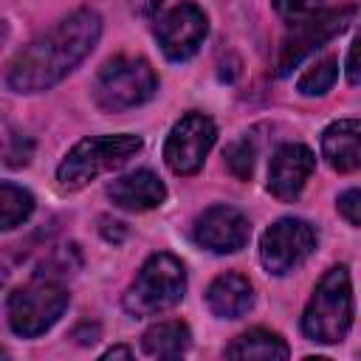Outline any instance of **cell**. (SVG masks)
I'll list each match as a JSON object with an SVG mask.
<instances>
[{"label": "cell", "mask_w": 361, "mask_h": 361, "mask_svg": "<svg viewBox=\"0 0 361 361\" xmlns=\"http://www.w3.org/2000/svg\"><path fill=\"white\" fill-rule=\"evenodd\" d=\"M99 37L102 17L93 8H76L14 54L6 71V85L14 93L51 90L96 48Z\"/></svg>", "instance_id": "1"}, {"label": "cell", "mask_w": 361, "mask_h": 361, "mask_svg": "<svg viewBox=\"0 0 361 361\" xmlns=\"http://www.w3.org/2000/svg\"><path fill=\"white\" fill-rule=\"evenodd\" d=\"M355 299H353V279L344 265L330 268L302 313V333L316 344H338L353 327Z\"/></svg>", "instance_id": "2"}, {"label": "cell", "mask_w": 361, "mask_h": 361, "mask_svg": "<svg viewBox=\"0 0 361 361\" xmlns=\"http://www.w3.org/2000/svg\"><path fill=\"white\" fill-rule=\"evenodd\" d=\"M144 141L133 133L116 135H90L82 138L56 166V180L62 189H82L104 172L124 166L133 155H138Z\"/></svg>", "instance_id": "3"}, {"label": "cell", "mask_w": 361, "mask_h": 361, "mask_svg": "<svg viewBox=\"0 0 361 361\" xmlns=\"http://www.w3.org/2000/svg\"><path fill=\"white\" fill-rule=\"evenodd\" d=\"M186 293L183 262L166 251L149 254L133 285L127 288L121 305L130 316H155L175 307Z\"/></svg>", "instance_id": "4"}, {"label": "cell", "mask_w": 361, "mask_h": 361, "mask_svg": "<svg viewBox=\"0 0 361 361\" xmlns=\"http://www.w3.org/2000/svg\"><path fill=\"white\" fill-rule=\"evenodd\" d=\"M158 90V76L144 56L107 59L93 82V99L104 113H124L149 102Z\"/></svg>", "instance_id": "5"}, {"label": "cell", "mask_w": 361, "mask_h": 361, "mask_svg": "<svg viewBox=\"0 0 361 361\" xmlns=\"http://www.w3.org/2000/svg\"><path fill=\"white\" fill-rule=\"evenodd\" d=\"M71 293L51 279H34L8 296V324L23 338H37L51 330L65 313Z\"/></svg>", "instance_id": "6"}, {"label": "cell", "mask_w": 361, "mask_h": 361, "mask_svg": "<svg viewBox=\"0 0 361 361\" xmlns=\"http://www.w3.org/2000/svg\"><path fill=\"white\" fill-rule=\"evenodd\" d=\"M355 20V6L330 8V11H313L310 17L290 23V34L282 39L279 56H276V73L288 76L305 56L327 45L333 37H338L350 23Z\"/></svg>", "instance_id": "7"}, {"label": "cell", "mask_w": 361, "mask_h": 361, "mask_svg": "<svg viewBox=\"0 0 361 361\" xmlns=\"http://www.w3.org/2000/svg\"><path fill=\"white\" fill-rule=\"evenodd\" d=\"M316 243H319V234L307 220L282 217L274 226H268L259 240L262 268L274 276H285L296 271L316 251Z\"/></svg>", "instance_id": "8"}, {"label": "cell", "mask_w": 361, "mask_h": 361, "mask_svg": "<svg viewBox=\"0 0 361 361\" xmlns=\"http://www.w3.org/2000/svg\"><path fill=\"white\" fill-rule=\"evenodd\" d=\"M214 138H217V127L206 113L192 110V113L180 116L172 124V130H169V135L164 141L166 166L175 175H183V178L195 175L203 166L209 149L214 147Z\"/></svg>", "instance_id": "9"}, {"label": "cell", "mask_w": 361, "mask_h": 361, "mask_svg": "<svg viewBox=\"0 0 361 361\" xmlns=\"http://www.w3.org/2000/svg\"><path fill=\"white\" fill-rule=\"evenodd\" d=\"M152 31L166 59L186 62L200 51L209 34V17L197 3H178L155 20Z\"/></svg>", "instance_id": "10"}, {"label": "cell", "mask_w": 361, "mask_h": 361, "mask_svg": "<svg viewBox=\"0 0 361 361\" xmlns=\"http://www.w3.org/2000/svg\"><path fill=\"white\" fill-rule=\"evenodd\" d=\"M195 243L203 245L206 251L214 254H234L240 251L248 237H251V220L226 203L209 206L197 220H195Z\"/></svg>", "instance_id": "11"}, {"label": "cell", "mask_w": 361, "mask_h": 361, "mask_svg": "<svg viewBox=\"0 0 361 361\" xmlns=\"http://www.w3.org/2000/svg\"><path fill=\"white\" fill-rule=\"evenodd\" d=\"M316 169V155L310 147L305 144H282L268 164V192L282 200L290 203L302 195L307 178Z\"/></svg>", "instance_id": "12"}, {"label": "cell", "mask_w": 361, "mask_h": 361, "mask_svg": "<svg viewBox=\"0 0 361 361\" xmlns=\"http://www.w3.org/2000/svg\"><path fill=\"white\" fill-rule=\"evenodd\" d=\"M107 197L124 212H147L166 200V186L152 169H135L107 183Z\"/></svg>", "instance_id": "13"}, {"label": "cell", "mask_w": 361, "mask_h": 361, "mask_svg": "<svg viewBox=\"0 0 361 361\" xmlns=\"http://www.w3.org/2000/svg\"><path fill=\"white\" fill-rule=\"evenodd\" d=\"M322 155L336 172H355L361 164L358 118H338L322 133Z\"/></svg>", "instance_id": "14"}, {"label": "cell", "mask_w": 361, "mask_h": 361, "mask_svg": "<svg viewBox=\"0 0 361 361\" xmlns=\"http://www.w3.org/2000/svg\"><path fill=\"white\" fill-rule=\"evenodd\" d=\"M206 305L220 319H240L254 305V288H251L248 276L226 271V274L214 276L212 285L206 288Z\"/></svg>", "instance_id": "15"}, {"label": "cell", "mask_w": 361, "mask_h": 361, "mask_svg": "<svg viewBox=\"0 0 361 361\" xmlns=\"http://www.w3.org/2000/svg\"><path fill=\"white\" fill-rule=\"evenodd\" d=\"M189 344H192V333L178 319L158 322V324L147 327L141 336V350L149 358H180L189 350Z\"/></svg>", "instance_id": "16"}, {"label": "cell", "mask_w": 361, "mask_h": 361, "mask_svg": "<svg viewBox=\"0 0 361 361\" xmlns=\"http://www.w3.org/2000/svg\"><path fill=\"white\" fill-rule=\"evenodd\" d=\"M228 358H288L290 347L285 344V338L279 333L254 327L243 336H237L228 347H226Z\"/></svg>", "instance_id": "17"}, {"label": "cell", "mask_w": 361, "mask_h": 361, "mask_svg": "<svg viewBox=\"0 0 361 361\" xmlns=\"http://www.w3.org/2000/svg\"><path fill=\"white\" fill-rule=\"evenodd\" d=\"M34 212V195L17 183H0V231L23 226Z\"/></svg>", "instance_id": "18"}, {"label": "cell", "mask_w": 361, "mask_h": 361, "mask_svg": "<svg viewBox=\"0 0 361 361\" xmlns=\"http://www.w3.org/2000/svg\"><path fill=\"white\" fill-rule=\"evenodd\" d=\"M336 79H338V62L327 56V59L310 65V68L299 76L296 90H299L302 96H324V93L336 85Z\"/></svg>", "instance_id": "19"}, {"label": "cell", "mask_w": 361, "mask_h": 361, "mask_svg": "<svg viewBox=\"0 0 361 361\" xmlns=\"http://www.w3.org/2000/svg\"><path fill=\"white\" fill-rule=\"evenodd\" d=\"M34 155V141L20 130H0V164L6 166H25Z\"/></svg>", "instance_id": "20"}, {"label": "cell", "mask_w": 361, "mask_h": 361, "mask_svg": "<svg viewBox=\"0 0 361 361\" xmlns=\"http://www.w3.org/2000/svg\"><path fill=\"white\" fill-rule=\"evenodd\" d=\"M226 164H228V169L240 178V180H245V178H251V169H254V147L243 138V141H234L228 149H226Z\"/></svg>", "instance_id": "21"}, {"label": "cell", "mask_w": 361, "mask_h": 361, "mask_svg": "<svg viewBox=\"0 0 361 361\" xmlns=\"http://www.w3.org/2000/svg\"><path fill=\"white\" fill-rule=\"evenodd\" d=\"M319 6L322 0H274V8L285 23H299L313 11H319Z\"/></svg>", "instance_id": "22"}, {"label": "cell", "mask_w": 361, "mask_h": 361, "mask_svg": "<svg viewBox=\"0 0 361 361\" xmlns=\"http://www.w3.org/2000/svg\"><path fill=\"white\" fill-rule=\"evenodd\" d=\"M338 212L344 214V220L350 226H358L361 223V192L358 189H347L338 197Z\"/></svg>", "instance_id": "23"}, {"label": "cell", "mask_w": 361, "mask_h": 361, "mask_svg": "<svg viewBox=\"0 0 361 361\" xmlns=\"http://www.w3.org/2000/svg\"><path fill=\"white\" fill-rule=\"evenodd\" d=\"M161 6H164V0H130V11L135 17H144V20L155 17Z\"/></svg>", "instance_id": "24"}, {"label": "cell", "mask_w": 361, "mask_h": 361, "mask_svg": "<svg viewBox=\"0 0 361 361\" xmlns=\"http://www.w3.org/2000/svg\"><path fill=\"white\" fill-rule=\"evenodd\" d=\"M73 338H79L82 344H93L96 338H99V324H82V327H76L73 330Z\"/></svg>", "instance_id": "25"}, {"label": "cell", "mask_w": 361, "mask_h": 361, "mask_svg": "<svg viewBox=\"0 0 361 361\" xmlns=\"http://www.w3.org/2000/svg\"><path fill=\"white\" fill-rule=\"evenodd\" d=\"M355 51H358V42L350 45L347 51V82L350 85H358V68H355Z\"/></svg>", "instance_id": "26"}, {"label": "cell", "mask_w": 361, "mask_h": 361, "mask_svg": "<svg viewBox=\"0 0 361 361\" xmlns=\"http://www.w3.org/2000/svg\"><path fill=\"white\" fill-rule=\"evenodd\" d=\"M102 358H133V350H130V347H124V344H121V347H110Z\"/></svg>", "instance_id": "27"}, {"label": "cell", "mask_w": 361, "mask_h": 361, "mask_svg": "<svg viewBox=\"0 0 361 361\" xmlns=\"http://www.w3.org/2000/svg\"><path fill=\"white\" fill-rule=\"evenodd\" d=\"M6 285V271H3V265H0V288Z\"/></svg>", "instance_id": "28"}, {"label": "cell", "mask_w": 361, "mask_h": 361, "mask_svg": "<svg viewBox=\"0 0 361 361\" xmlns=\"http://www.w3.org/2000/svg\"><path fill=\"white\" fill-rule=\"evenodd\" d=\"M3 355H8V353H6V350H3V347H0V358H3Z\"/></svg>", "instance_id": "29"}]
</instances>
